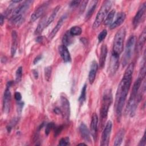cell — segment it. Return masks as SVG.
<instances>
[{
	"instance_id": "4dcf8cb0",
	"label": "cell",
	"mask_w": 146,
	"mask_h": 146,
	"mask_svg": "<svg viewBox=\"0 0 146 146\" xmlns=\"http://www.w3.org/2000/svg\"><path fill=\"white\" fill-rule=\"evenodd\" d=\"M69 31L72 36H78V35H80L82 34V30L79 26H75L72 27L70 29Z\"/></svg>"
},
{
	"instance_id": "ffe728a7",
	"label": "cell",
	"mask_w": 146,
	"mask_h": 146,
	"mask_svg": "<svg viewBox=\"0 0 146 146\" xmlns=\"http://www.w3.org/2000/svg\"><path fill=\"white\" fill-rule=\"evenodd\" d=\"M18 46V35L15 30L11 33V55L14 56L15 54Z\"/></svg>"
},
{
	"instance_id": "d590c367",
	"label": "cell",
	"mask_w": 146,
	"mask_h": 146,
	"mask_svg": "<svg viewBox=\"0 0 146 146\" xmlns=\"http://www.w3.org/2000/svg\"><path fill=\"white\" fill-rule=\"evenodd\" d=\"M59 145H70V139L68 137H66L64 138H62L59 142Z\"/></svg>"
},
{
	"instance_id": "ac0fdd59",
	"label": "cell",
	"mask_w": 146,
	"mask_h": 146,
	"mask_svg": "<svg viewBox=\"0 0 146 146\" xmlns=\"http://www.w3.org/2000/svg\"><path fill=\"white\" fill-rule=\"evenodd\" d=\"M125 18H126V15L125 13L124 12L119 13L117 14V17L115 21L110 25V29L112 30L120 26L124 22V21L125 19Z\"/></svg>"
},
{
	"instance_id": "60d3db41",
	"label": "cell",
	"mask_w": 146,
	"mask_h": 146,
	"mask_svg": "<svg viewBox=\"0 0 146 146\" xmlns=\"http://www.w3.org/2000/svg\"><path fill=\"white\" fill-rule=\"evenodd\" d=\"M138 145L139 146H145V133H144L143 136Z\"/></svg>"
},
{
	"instance_id": "d6a6232c",
	"label": "cell",
	"mask_w": 146,
	"mask_h": 146,
	"mask_svg": "<svg viewBox=\"0 0 146 146\" xmlns=\"http://www.w3.org/2000/svg\"><path fill=\"white\" fill-rule=\"evenodd\" d=\"M22 77V67H19L15 72V82L19 83Z\"/></svg>"
},
{
	"instance_id": "2e32d148",
	"label": "cell",
	"mask_w": 146,
	"mask_h": 146,
	"mask_svg": "<svg viewBox=\"0 0 146 146\" xmlns=\"http://www.w3.org/2000/svg\"><path fill=\"white\" fill-rule=\"evenodd\" d=\"M66 18H67V15H63L60 18V19L58 21V22H57L56 26L52 30V31H51V33H50V34L48 35V39L50 40H52L54 38V36L56 35V34H57L58 31L60 29L62 26L63 25V23L65 21Z\"/></svg>"
},
{
	"instance_id": "7c38bea8",
	"label": "cell",
	"mask_w": 146,
	"mask_h": 146,
	"mask_svg": "<svg viewBox=\"0 0 146 146\" xmlns=\"http://www.w3.org/2000/svg\"><path fill=\"white\" fill-rule=\"evenodd\" d=\"M48 5V2H46L38 6L30 17V22H33L42 15Z\"/></svg>"
},
{
	"instance_id": "d4e9b609",
	"label": "cell",
	"mask_w": 146,
	"mask_h": 146,
	"mask_svg": "<svg viewBox=\"0 0 146 146\" xmlns=\"http://www.w3.org/2000/svg\"><path fill=\"white\" fill-rule=\"evenodd\" d=\"M47 18H46V16H44L42 18L41 21L39 22V24L38 25L35 31V34H40L44 29L46 27V22H47Z\"/></svg>"
},
{
	"instance_id": "4fadbf2b",
	"label": "cell",
	"mask_w": 146,
	"mask_h": 146,
	"mask_svg": "<svg viewBox=\"0 0 146 146\" xmlns=\"http://www.w3.org/2000/svg\"><path fill=\"white\" fill-rule=\"evenodd\" d=\"M61 102V110L62 112V115L63 117L68 119L70 117V103L68 99L64 96H61L60 97Z\"/></svg>"
},
{
	"instance_id": "bcb514c9",
	"label": "cell",
	"mask_w": 146,
	"mask_h": 146,
	"mask_svg": "<svg viewBox=\"0 0 146 146\" xmlns=\"http://www.w3.org/2000/svg\"><path fill=\"white\" fill-rule=\"evenodd\" d=\"M36 41L38 43H42L43 41V36H39L36 38Z\"/></svg>"
},
{
	"instance_id": "9a60e30c",
	"label": "cell",
	"mask_w": 146,
	"mask_h": 146,
	"mask_svg": "<svg viewBox=\"0 0 146 146\" xmlns=\"http://www.w3.org/2000/svg\"><path fill=\"white\" fill-rule=\"evenodd\" d=\"M79 129L82 139L86 142L91 143L90 132L86 125L84 123H82L79 127Z\"/></svg>"
},
{
	"instance_id": "74e56055",
	"label": "cell",
	"mask_w": 146,
	"mask_h": 146,
	"mask_svg": "<svg viewBox=\"0 0 146 146\" xmlns=\"http://www.w3.org/2000/svg\"><path fill=\"white\" fill-rule=\"evenodd\" d=\"M17 111H18V112L19 113H21L22 112V110L23 107V106H24V103L21 102V101H18L17 102Z\"/></svg>"
},
{
	"instance_id": "8d00e7d4",
	"label": "cell",
	"mask_w": 146,
	"mask_h": 146,
	"mask_svg": "<svg viewBox=\"0 0 146 146\" xmlns=\"http://www.w3.org/2000/svg\"><path fill=\"white\" fill-rule=\"evenodd\" d=\"M88 3V1H81V4H80V13H83L84 10H85L87 4Z\"/></svg>"
},
{
	"instance_id": "e575fe53",
	"label": "cell",
	"mask_w": 146,
	"mask_h": 146,
	"mask_svg": "<svg viewBox=\"0 0 146 146\" xmlns=\"http://www.w3.org/2000/svg\"><path fill=\"white\" fill-rule=\"evenodd\" d=\"M107 35V31L106 29H104L103 30H102L99 34L98 35V40L99 42H101L102 41H103L106 37Z\"/></svg>"
},
{
	"instance_id": "277c9868",
	"label": "cell",
	"mask_w": 146,
	"mask_h": 146,
	"mask_svg": "<svg viewBox=\"0 0 146 146\" xmlns=\"http://www.w3.org/2000/svg\"><path fill=\"white\" fill-rule=\"evenodd\" d=\"M112 102V94L111 89L106 90L102 99V106L100 110V116L102 123H103L108 115L109 108Z\"/></svg>"
},
{
	"instance_id": "5b68a950",
	"label": "cell",
	"mask_w": 146,
	"mask_h": 146,
	"mask_svg": "<svg viewBox=\"0 0 146 146\" xmlns=\"http://www.w3.org/2000/svg\"><path fill=\"white\" fill-rule=\"evenodd\" d=\"M112 5V1H105L99 9L95 19L94 22L92 27L94 29L98 28L100 24L104 21L106 17L110 11Z\"/></svg>"
},
{
	"instance_id": "1f68e13d",
	"label": "cell",
	"mask_w": 146,
	"mask_h": 146,
	"mask_svg": "<svg viewBox=\"0 0 146 146\" xmlns=\"http://www.w3.org/2000/svg\"><path fill=\"white\" fill-rule=\"evenodd\" d=\"M44 77L45 79L47 81L49 82L51 78V72H52V67L51 66H47L44 68Z\"/></svg>"
},
{
	"instance_id": "52a82bcc",
	"label": "cell",
	"mask_w": 146,
	"mask_h": 146,
	"mask_svg": "<svg viewBox=\"0 0 146 146\" xmlns=\"http://www.w3.org/2000/svg\"><path fill=\"white\" fill-rule=\"evenodd\" d=\"M112 123L111 120H109L106 123L105 127L103 129L102 135L101 138V143L100 145L102 146H107L109 144L110 135L112 131Z\"/></svg>"
},
{
	"instance_id": "7bdbcfd3",
	"label": "cell",
	"mask_w": 146,
	"mask_h": 146,
	"mask_svg": "<svg viewBox=\"0 0 146 146\" xmlns=\"http://www.w3.org/2000/svg\"><path fill=\"white\" fill-rule=\"evenodd\" d=\"M42 58V56L41 55H38L37 56H36V57L35 58L34 60V62H33L34 64H36L38 62H39V61L41 60Z\"/></svg>"
},
{
	"instance_id": "c3c4849f",
	"label": "cell",
	"mask_w": 146,
	"mask_h": 146,
	"mask_svg": "<svg viewBox=\"0 0 146 146\" xmlns=\"http://www.w3.org/2000/svg\"><path fill=\"white\" fill-rule=\"evenodd\" d=\"M79 145H86L87 144H84V143H80L78 144Z\"/></svg>"
},
{
	"instance_id": "b9f144b4",
	"label": "cell",
	"mask_w": 146,
	"mask_h": 146,
	"mask_svg": "<svg viewBox=\"0 0 146 146\" xmlns=\"http://www.w3.org/2000/svg\"><path fill=\"white\" fill-rule=\"evenodd\" d=\"M80 3H81V1H73L71 2L70 6L71 7H76L78 5H79Z\"/></svg>"
},
{
	"instance_id": "836d02e7",
	"label": "cell",
	"mask_w": 146,
	"mask_h": 146,
	"mask_svg": "<svg viewBox=\"0 0 146 146\" xmlns=\"http://www.w3.org/2000/svg\"><path fill=\"white\" fill-rule=\"evenodd\" d=\"M55 127V125L54 123L51 122L48 123L46 126V129H45V134L46 135H48V134L50 133V131H51L52 129L54 128Z\"/></svg>"
},
{
	"instance_id": "f546056e",
	"label": "cell",
	"mask_w": 146,
	"mask_h": 146,
	"mask_svg": "<svg viewBox=\"0 0 146 146\" xmlns=\"http://www.w3.org/2000/svg\"><path fill=\"white\" fill-rule=\"evenodd\" d=\"M145 77V52L144 54V57H143V62L141 65V67L140 69L139 72V76L138 78H140L142 80L144 79Z\"/></svg>"
},
{
	"instance_id": "7a4b0ae2",
	"label": "cell",
	"mask_w": 146,
	"mask_h": 146,
	"mask_svg": "<svg viewBox=\"0 0 146 146\" xmlns=\"http://www.w3.org/2000/svg\"><path fill=\"white\" fill-rule=\"evenodd\" d=\"M142 80H143L141 79L138 78L134 82L131 95L125 110V113L128 114L131 117H133L136 113L137 104L139 103V102L137 101V94Z\"/></svg>"
},
{
	"instance_id": "5bb4252c",
	"label": "cell",
	"mask_w": 146,
	"mask_h": 146,
	"mask_svg": "<svg viewBox=\"0 0 146 146\" xmlns=\"http://www.w3.org/2000/svg\"><path fill=\"white\" fill-rule=\"evenodd\" d=\"M98 117L96 113H94L91 121L90 124V132L93 137L94 141L96 140L98 136Z\"/></svg>"
},
{
	"instance_id": "6da1fadb",
	"label": "cell",
	"mask_w": 146,
	"mask_h": 146,
	"mask_svg": "<svg viewBox=\"0 0 146 146\" xmlns=\"http://www.w3.org/2000/svg\"><path fill=\"white\" fill-rule=\"evenodd\" d=\"M133 70L134 63L128 64L117 89L115 102V111L118 121H120L121 118L123 107L132 83Z\"/></svg>"
},
{
	"instance_id": "e0dca14e",
	"label": "cell",
	"mask_w": 146,
	"mask_h": 146,
	"mask_svg": "<svg viewBox=\"0 0 146 146\" xmlns=\"http://www.w3.org/2000/svg\"><path fill=\"white\" fill-rule=\"evenodd\" d=\"M59 54L62 58L63 60L67 63V62H70L71 61V55L70 54L69 51L68 50L67 47L64 46V45H60L59 47Z\"/></svg>"
},
{
	"instance_id": "4316f807",
	"label": "cell",
	"mask_w": 146,
	"mask_h": 146,
	"mask_svg": "<svg viewBox=\"0 0 146 146\" xmlns=\"http://www.w3.org/2000/svg\"><path fill=\"white\" fill-rule=\"evenodd\" d=\"M60 6L59 5L58 6H56L52 10L51 15H50V17L47 18V22H46V27H47L50 23H52V22L54 20L55 18L56 17V15H57V13L59 11V10H60Z\"/></svg>"
},
{
	"instance_id": "f35d334b",
	"label": "cell",
	"mask_w": 146,
	"mask_h": 146,
	"mask_svg": "<svg viewBox=\"0 0 146 146\" xmlns=\"http://www.w3.org/2000/svg\"><path fill=\"white\" fill-rule=\"evenodd\" d=\"M63 128V125H60V126H58L57 127H55V128H54V129H55V136H58L61 132Z\"/></svg>"
},
{
	"instance_id": "ba28073f",
	"label": "cell",
	"mask_w": 146,
	"mask_h": 146,
	"mask_svg": "<svg viewBox=\"0 0 146 146\" xmlns=\"http://www.w3.org/2000/svg\"><path fill=\"white\" fill-rule=\"evenodd\" d=\"M10 87L6 86V88L5 90L3 98V106L2 110L4 113H8L10 111V106H11V95L10 90Z\"/></svg>"
},
{
	"instance_id": "d6986e66",
	"label": "cell",
	"mask_w": 146,
	"mask_h": 146,
	"mask_svg": "<svg viewBox=\"0 0 146 146\" xmlns=\"http://www.w3.org/2000/svg\"><path fill=\"white\" fill-rule=\"evenodd\" d=\"M98 68V65L95 60H93L91 63L90 70L88 74V80L90 84H92L95 79L97 70Z\"/></svg>"
},
{
	"instance_id": "30bf717a",
	"label": "cell",
	"mask_w": 146,
	"mask_h": 146,
	"mask_svg": "<svg viewBox=\"0 0 146 146\" xmlns=\"http://www.w3.org/2000/svg\"><path fill=\"white\" fill-rule=\"evenodd\" d=\"M119 56L112 52L109 65V73L111 75H114L119 67Z\"/></svg>"
},
{
	"instance_id": "83f0119b",
	"label": "cell",
	"mask_w": 146,
	"mask_h": 146,
	"mask_svg": "<svg viewBox=\"0 0 146 146\" xmlns=\"http://www.w3.org/2000/svg\"><path fill=\"white\" fill-rule=\"evenodd\" d=\"M115 14V10L114 9L111 10L107 15L106 17L104 20V25H110L112 23V21L113 17Z\"/></svg>"
},
{
	"instance_id": "f6af8a7d",
	"label": "cell",
	"mask_w": 146,
	"mask_h": 146,
	"mask_svg": "<svg viewBox=\"0 0 146 146\" xmlns=\"http://www.w3.org/2000/svg\"><path fill=\"white\" fill-rule=\"evenodd\" d=\"M5 18V17L4 16V15H3V14H1V16H0V25H1V26L3 25Z\"/></svg>"
},
{
	"instance_id": "9c48e42d",
	"label": "cell",
	"mask_w": 146,
	"mask_h": 146,
	"mask_svg": "<svg viewBox=\"0 0 146 146\" xmlns=\"http://www.w3.org/2000/svg\"><path fill=\"white\" fill-rule=\"evenodd\" d=\"M33 1H24L22 4L19 5L15 8L13 12L11 14L10 18L15 17L19 15H23V14L28 10L30 6L33 3Z\"/></svg>"
},
{
	"instance_id": "603a6c76",
	"label": "cell",
	"mask_w": 146,
	"mask_h": 146,
	"mask_svg": "<svg viewBox=\"0 0 146 146\" xmlns=\"http://www.w3.org/2000/svg\"><path fill=\"white\" fill-rule=\"evenodd\" d=\"M74 36H72L69 31H66L62 38L63 44L66 46H69L74 42Z\"/></svg>"
},
{
	"instance_id": "7dc6e473",
	"label": "cell",
	"mask_w": 146,
	"mask_h": 146,
	"mask_svg": "<svg viewBox=\"0 0 146 146\" xmlns=\"http://www.w3.org/2000/svg\"><path fill=\"white\" fill-rule=\"evenodd\" d=\"M32 72H33V74L35 79H38V71L36 70H33L32 71Z\"/></svg>"
},
{
	"instance_id": "7402d4cb",
	"label": "cell",
	"mask_w": 146,
	"mask_h": 146,
	"mask_svg": "<svg viewBox=\"0 0 146 146\" xmlns=\"http://www.w3.org/2000/svg\"><path fill=\"white\" fill-rule=\"evenodd\" d=\"M125 135V131L124 129H120L117 133L115 140L113 145L115 146H119L121 144L123 140L124 139V136Z\"/></svg>"
},
{
	"instance_id": "8fae6325",
	"label": "cell",
	"mask_w": 146,
	"mask_h": 146,
	"mask_svg": "<svg viewBox=\"0 0 146 146\" xmlns=\"http://www.w3.org/2000/svg\"><path fill=\"white\" fill-rule=\"evenodd\" d=\"M145 10H146V2H144L143 3H142L140 5L135 16L133 18V26L135 29L140 24L143 18V17L145 14Z\"/></svg>"
},
{
	"instance_id": "cb8c5ba5",
	"label": "cell",
	"mask_w": 146,
	"mask_h": 146,
	"mask_svg": "<svg viewBox=\"0 0 146 146\" xmlns=\"http://www.w3.org/2000/svg\"><path fill=\"white\" fill-rule=\"evenodd\" d=\"M98 3V1H92L91 2V4L88 7V9L87 11L86 15V19H88L90 18V17L92 15L93 13L95 11V9L96 8L97 4Z\"/></svg>"
},
{
	"instance_id": "484cf974",
	"label": "cell",
	"mask_w": 146,
	"mask_h": 146,
	"mask_svg": "<svg viewBox=\"0 0 146 146\" xmlns=\"http://www.w3.org/2000/svg\"><path fill=\"white\" fill-rule=\"evenodd\" d=\"M146 38V30L144 29L141 32L137 42V49L139 51H141L145 44Z\"/></svg>"
},
{
	"instance_id": "44dd1931",
	"label": "cell",
	"mask_w": 146,
	"mask_h": 146,
	"mask_svg": "<svg viewBox=\"0 0 146 146\" xmlns=\"http://www.w3.org/2000/svg\"><path fill=\"white\" fill-rule=\"evenodd\" d=\"M108 52L107 46L106 44H103L101 47V50H100V57H99V66L101 68H103L104 63L106 62V59L107 57Z\"/></svg>"
},
{
	"instance_id": "ee69618b",
	"label": "cell",
	"mask_w": 146,
	"mask_h": 146,
	"mask_svg": "<svg viewBox=\"0 0 146 146\" xmlns=\"http://www.w3.org/2000/svg\"><path fill=\"white\" fill-rule=\"evenodd\" d=\"M54 111L57 115H62V112L61 109L58 108V107L55 108L54 110Z\"/></svg>"
},
{
	"instance_id": "ab89813d",
	"label": "cell",
	"mask_w": 146,
	"mask_h": 146,
	"mask_svg": "<svg viewBox=\"0 0 146 146\" xmlns=\"http://www.w3.org/2000/svg\"><path fill=\"white\" fill-rule=\"evenodd\" d=\"M14 98H15V99L17 102L21 101V99H22V95H21V94L19 92H15Z\"/></svg>"
},
{
	"instance_id": "f1b7e54d",
	"label": "cell",
	"mask_w": 146,
	"mask_h": 146,
	"mask_svg": "<svg viewBox=\"0 0 146 146\" xmlns=\"http://www.w3.org/2000/svg\"><path fill=\"white\" fill-rule=\"evenodd\" d=\"M86 90H87V84H84L82 87L80 96L78 99V100L80 104H83L86 99Z\"/></svg>"
},
{
	"instance_id": "8992f818",
	"label": "cell",
	"mask_w": 146,
	"mask_h": 146,
	"mask_svg": "<svg viewBox=\"0 0 146 146\" xmlns=\"http://www.w3.org/2000/svg\"><path fill=\"white\" fill-rule=\"evenodd\" d=\"M136 42V38L135 35L131 36L127 40L121 61L122 66L123 67H125L127 64H128L129 60L131 59L135 48Z\"/></svg>"
},
{
	"instance_id": "3957f363",
	"label": "cell",
	"mask_w": 146,
	"mask_h": 146,
	"mask_svg": "<svg viewBox=\"0 0 146 146\" xmlns=\"http://www.w3.org/2000/svg\"><path fill=\"white\" fill-rule=\"evenodd\" d=\"M126 30L125 27L120 28L116 33L113 43L112 52L120 55L123 50L124 42L125 37Z\"/></svg>"
}]
</instances>
